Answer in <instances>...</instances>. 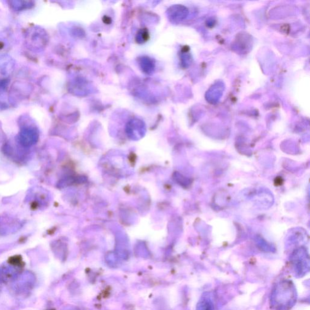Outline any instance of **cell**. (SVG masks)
Returning <instances> with one entry per match:
<instances>
[{
    "label": "cell",
    "mask_w": 310,
    "mask_h": 310,
    "mask_svg": "<svg viewBox=\"0 0 310 310\" xmlns=\"http://www.w3.org/2000/svg\"><path fill=\"white\" fill-rule=\"evenodd\" d=\"M197 310H214V308H213L211 301L208 299H204L198 303Z\"/></svg>",
    "instance_id": "obj_7"
},
{
    "label": "cell",
    "mask_w": 310,
    "mask_h": 310,
    "mask_svg": "<svg viewBox=\"0 0 310 310\" xmlns=\"http://www.w3.org/2000/svg\"><path fill=\"white\" fill-rule=\"evenodd\" d=\"M10 5L14 10L23 11L32 8L34 4L32 2L13 1L10 2Z\"/></svg>",
    "instance_id": "obj_5"
},
{
    "label": "cell",
    "mask_w": 310,
    "mask_h": 310,
    "mask_svg": "<svg viewBox=\"0 0 310 310\" xmlns=\"http://www.w3.org/2000/svg\"><path fill=\"white\" fill-rule=\"evenodd\" d=\"M296 300V290L293 282L283 280L273 289L270 303L276 310H288L294 306Z\"/></svg>",
    "instance_id": "obj_1"
},
{
    "label": "cell",
    "mask_w": 310,
    "mask_h": 310,
    "mask_svg": "<svg viewBox=\"0 0 310 310\" xmlns=\"http://www.w3.org/2000/svg\"><path fill=\"white\" fill-rule=\"evenodd\" d=\"M149 34L147 29H141L138 32L136 36V41L138 44L145 43L149 40Z\"/></svg>",
    "instance_id": "obj_6"
},
{
    "label": "cell",
    "mask_w": 310,
    "mask_h": 310,
    "mask_svg": "<svg viewBox=\"0 0 310 310\" xmlns=\"http://www.w3.org/2000/svg\"><path fill=\"white\" fill-rule=\"evenodd\" d=\"M15 62L13 58L8 55L0 56V87L7 86L8 78L14 70Z\"/></svg>",
    "instance_id": "obj_2"
},
{
    "label": "cell",
    "mask_w": 310,
    "mask_h": 310,
    "mask_svg": "<svg viewBox=\"0 0 310 310\" xmlns=\"http://www.w3.org/2000/svg\"><path fill=\"white\" fill-rule=\"evenodd\" d=\"M138 65L141 71L146 74H152L155 69V62L154 59L149 56H144L139 57L138 59Z\"/></svg>",
    "instance_id": "obj_4"
},
{
    "label": "cell",
    "mask_w": 310,
    "mask_h": 310,
    "mask_svg": "<svg viewBox=\"0 0 310 310\" xmlns=\"http://www.w3.org/2000/svg\"><path fill=\"white\" fill-rule=\"evenodd\" d=\"M46 34L43 30L34 28L27 35V43L33 50H40L44 47L46 41Z\"/></svg>",
    "instance_id": "obj_3"
},
{
    "label": "cell",
    "mask_w": 310,
    "mask_h": 310,
    "mask_svg": "<svg viewBox=\"0 0 310 310\" xmlns=\"http://www.w3.org/2000/svg\"><path fill=\"white\" fill-rule=\"evenodd\" d=\"M103 22L107 24V25H109V24L112 23V20H111L110 17L106 16L103 18Z\"/></svg>",
    "instance_id": "obj_8"
}]
</instances>
